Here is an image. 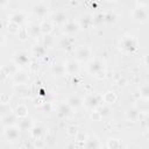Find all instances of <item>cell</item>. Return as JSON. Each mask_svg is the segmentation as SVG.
I'll return each instance as SVG.
<instances>
[{
  "label": "cell",
  "instance_id": "6da1fadb",
  "mask_svg": "<svg viewBox=\"0 0 149 149\" xmlns=\"http://www.w3.org/2000/svg\"><path fill=\"white\" fill-rule=\"evenodd\" d=\"M87 72L92 76H94L98 79H101L105 77V64L101 59L94 58L87 63Z\"/></svg>",
  "mask_w": 149,
  "mask_h": 149
},
{
  "label": "cell",
  "instance_id": "7a4b0ae2",
  "mask_svg": "<svg viewBox=\"0 0 149 149\" xmlns=\"http://www.w3.org/2000/svg\"><path fill=\"white\" fill-rule=\"evenodd\" d=\"M132 20L134 22L139 23H146L149 20V12H148V6H141L137 5L134 7L132 10Z\"/></svg>",
  "mask_w": 149,
  "mask_h": 149
},
{
  "label": "cell",
  "instance_id": "3957f363",
  "mask_svg": "<svg viewBox=\"0 0 149 149\" xmlns=\"http://www.w3.org/2000/svg\"><path fill=\"white\" fill-rule=\"evenodd\" d=\"M101 104H104L102 95L99 94V93H88L83 99V105L85 106V108H87L90 111L97 109Z\"/></svg>",
  "mask_w": 149,
  "mask_h": 149
},
{
  "label": "cell",
  "instance_id": "277c9868",
  "mask_svg": "<svg viewBox=\"0 0 149 149\" xmlns=\"http://www.w3.org/2000/svg\"><path fill=\"white\" fill-rule=\"evenodd\" d=\"M119 47L123 52H134L137 49V41L132 35H125L121 37Z\"/></svg>",
  "mask_w": 149,
  "mask_h": 149
},
{
  "label": "cell",
  "instance_id": "5b68a950",
  "mask_svg": "<svg viewBox=\"0 0 149 149\" xmlns=\"http://www.w3.org/2000/svg\"><path fill=\"white\" fill-rule=\"evenodd\" d=\"M3 135L5 139L10 142L14 143L20 139V128L17 125H12V126H6L5 130H3Z\"/></svg>",
  "mask_w": 149,
  "mask_h": 149
},
{
  "label": "cell",
  "instance_id": "8992f818",
  "mask_svg": "<svg viewBox=\"0 0 149 149\" xmlns=\"http://www.w3.org/2000/svg\"><path fill=\"white\" fill-rule=\"evenodd\" d=\"M13 62L15 65L23 68V66H27L30 64V56L27 51H23V50L15 51L13 54Z\"/></svg>",
  "mask_w": 149,
  "mask_h": 149
},
{
  "label": "cell",
  "instance_id": "52a82bcc",
  "mask_svg": "<svg viewBox=\"0 0 149 149\" xmlns=\"http://www.w3.org/2000/svg\"><path fill=\"white\" fill-rule=\"evenodd\" d=\"M91 56V49L87 45H78L74 49V58L80 62H86Z\"/></svg>",
  "mask_w": 149,
  "mask_h": 149
},
{
  "label": "cell",
  "instance_id": "ba28073f",
  "mask_svg": "<svg viewBox=\"0 0 149 149\" xmlns=\"http://www.w3.org/2000/svg\"><path fill=\"white\" fill-rule=\"evenodd\" d=\"M31 10H33V14L35 16L42 19V17H45L48 15V13H49V6L45 2H43V1H38V2H36L33 6Z\"/></svg>",
  "mask_w": 149,
  "mask_h": 149
},
{
  "label": "cell",
  "instance_id": "9c48e42d",
  "mask_svg": "<svg viewBox=\"0 0 149 149\" xmlns=\"http://www.w3.org/2000/svg\"><path fill=\"white\" fill-rule=\"evenodd\" d=\"M12 80L16 85H24L29 80V73L23 70H16L12 74Z\"/></svg>",
  "mask_w": 149,
  "mask_h": 149
},
{
  "label": "cell",
  "instance_id": "30bf717a",
  "mask_svg": "<svg viewBox=\"0 0 149 149\" xmlns=\"http://www.w3.org/2000/svg\"><path fill=\"white\" fill-rule=\"evenodd\" d=\"M64 69H65V73H66V74L74 76V74H77V72L79 71L80 65H79V62H78L76 58H71V59H68V61L65 62Z\"/></svg>",
  "mask_w": 149,
  "mask_h": 149
},
{
  "label": "cell",
  "instance_id": "8fae6325",
  "mask_svg": "<svg viewBox=\"0 0 149 149\" xmlns=\"http://www.w3.org/2000/svg\"><path fill=\"white\" fill-rule=\"evenodd\" d=\"M62 30L66 36H72L80 30V27H79V23L76 21H68L65 24H63Z\"/></svg>",
  "mask_w": 149,
  "mask_h": 149
},
{
  "label": "cell",
  "instance_id": "7c38bea8",
  "mask_svg": "<svg viewBox=\"0 0 149 149\" xmlns=\"http://www.w3.org/2000/svg\"><path fill=\"white\" fill-rule=\"evenodd\" d=\"M56 112H57V115L59 118H69L71 114H72V108L69 106V104L66 101H63L61 104L57 105V108H56Z\"/></svg>",
  "mask_w": 149,
  "mask_h": 149
},
{
  "label": "cell",
  "instance_id": "4fadbf2b",
  "mask_svg": "<svg viewBox=\"0 0 149 149\" xmlns=\"http://www.w3.org/2000/svg\"><path fill=\"white\" fill-rule=\"evenodd\" d=\"M141 114H142V113H141L135 106L128 108V109L126 111V113H125L126 119H127L128 121H132V122H137L139 120H141Z\"/></svg>",
  "mask_w": 149,
  "mask_h": 149
},
{
  "label": "cell",
  "instance_id": "5bb4252c",
  "mask_svg": "<svg viewBox=\"0 0 149 149\" xmlns=\"http://www.w3.org/2000/svg\"><path fill=\"white\" fill-rule=\"evenodd\" d=\"M68 21H69L68 15H66V13H65V12H63V10H58V12H56V13H54V14H52L51 22H52V23H55V24L63 26V24H65Z\"/></svg>",
  "mask_w": 149,
  "mask_h": 149
},
{
  "label": "cell",
  "instance_id": "9a60e30c",
  "mask_svg": "<svg viewBox=\"0 0 149 149\" xmlns=\"http://www.w3.org/2000/svg\"><path fill=\"white\" fill-rule=\"evenodd\" d=\"M66 102L69 104V106L72 108V109H76V108H79L83 106V99L76 94V93H72L70 94L68 98H66Z\"/></svg>",
  "mask_w": 149,
  "mask_h": 149
},
{
  "label": "cell",
  "instance_id": "2e32d148",
  "mask_svg": "<svg viewBox=\"0 0 149 149\" xmlns=\"http://www.w3.org/2000/svg\"><path fill=\"white\" fill-rule=\"evenodd\" d=\"M78 23H79L80 29H90L93 26L94 20H93V16L91 14H84L80 16Z\"/></svg>",
  "mask_w": 149,
  "mask_h": 149
},
{
  "label": "cell",
  "instance_id": "e0dca14e",
  "mask_svg": "<svg viewBox=\"0 0 149 149\" xmlns=\"http://www.w3.org/2000/svg\"><path fill=\"white\" fill-rule=\"evenodd\" d=\"M9 21L15 22L19 26H21L27 21V16L22 10H16V12H14V13H12L9 15Z\"/></svg>",
  "mask_w": 149,
  "mask_h": 149
},
{
  "label": "cell",
  "instance_id": "ac0fdd59",
  "mask_svg": "<svg viewBox=\"0 0 149 149\" xmlns=\"http://www.w3.org/2000/svg\"><path fill=\"white\" fill-rule=\"evenodd\" d=\"M38 26H40L41 35H44V36L50 35V34L52 33V30H54V23H52L51 21H49V20H44V21H42Z\"/></svg>",
  "mask_w": 149,
  "mask_h": 149
},
{
  "label": "cell",
  "instance_id": "d6986e66",
  "mask_svg": "<svg viewBox=\"0 0 149 149\" xmlns=\"http://www.w3.org/2000/svg\"><path fill=\"white\" fill-rule=\"evenodd\" d=\"M16 125L19 126V128H20V130H30V128L33 127V125H34V122H33V120L30 119V118H28V115L27 116H24V118H20L19 119V121L16 122Z\"/></svg>",
  "mask_w": 149,
  "mask_h": 149
},
{
  "label": "cell",
  "instance_id": "ffe728a7",
  "mask_svg": "<svg viewBox=\"0 0 149 149\" xmlns=\"http://www.w3.org/2000/svg\"><path fill=\"white\" fill-rule=\"evenodd\" d=\"M1 119V125L3 126V127H6V126H12V125H16V122H17V116H16V114L15 113H13V112H10L9 114H7V115H5V116H2V118H0Z\"/></svg>",
  "mask_w": 149,
  "mask_h": 149
},
{
  "label": "cell",
  "instance_id": "44dd1931",
  "mask_svg": "<svg viewBox=\"0 0 149 149\" xmlns=\"http://www.w3.org/2000/svg\"><path fill=\"white\" fill-rule=\"evenodd\" d=\"M134 106H135L141 113H143V114H147L148 111H149V102H148V99H144V98H140V99L135 102Z\"/></svg>",
  "mask_w": 149,
  "mask_h": 149
},
{
  "label": "cell",
  "instance_id": "7402d4cb",
  "mask_svg": "<svg viewBox=\"0 0 149 149\" xmlns=\"http://www.w3.org/2000/svg\"><path fill=\"white\" fill-rule=\"evenodd\" d=\"M30 135L31 137L35 139H42V136L44 135V128L41 125H33V127L30 128Z\"/></svg>",
  "mask_w": 149,
  "mask_h": 149
},
{
  "label": "cell",
  "instance_id": "603a6c76",
  "mask_svg": "<svg viewBox=\"0 0 149 149\" xmlns=\"http://www.w3.org/2000/svg\"><path fill=\"white\" fill-rule=\"evenodd\" d=\"M83 146L85 148H100L102 144L99 142V140L95 136H87V139L84 141Z\"/></svg>",
  "mask_w": 149,
  "mask_h": 149
},
{
  "label": "cell",
  "instance_id": "cb8c5ba5",
  "mask_svg": "<svg viewBox=\"0 0 149 149\" xmlns=\"http://www.w3.org/2000/svg\"><path fill=\"white\" fill-rule=\"evenodd\" d=\"M118 19H119V16H118V14L114 10H108L107 13L104 14V22L107 23V24L115 23L118 21Z\"/></svg>",
  "mask_w": 149,
  "mask_h": 149
},
{
  "label": "cell",
  "instance_id": "d4e9b609",
  "mask_svg": "<svg viewBox=\"0 0 149 149\" xmlns=\"http://www.w3.org/2000/svg\"><path fill=\"white\" fill-rule=\"evenodd\" d=\"M27 33H28V36L30 37H38L41 35V31H40V26L37 23H30L27 28Z\"/></svg>",
  "mask_w": 149,
  "mask_h": 149
},
{
  "label": "cell",
  "instance_id": "484cf974",
  "mask_svg": "<svg viewBox=\"0 0 149 149\" xmlns=\"http://www.w3.org/2000/svg\"><path fill=\"white\" fill-rule=\"evenodd\" d=\"M101 95H102V101H104V104L112 105V104H114V102L116 101V94H115V92H113V91H107V92H105V93L101 94Z\"/></svg>",
  "mask_w": 149,
  "mask_h": 149
},
{
  "label": "cell",
  "instance_id": "4316f807",
  "mask_svg": "<svg viewBox=\"0 0 149 149\" xmlns=\"http://www.w3.org/2000/svg\"><path fill=\"white\" fill-rule=\"evenodd\" d=\"M58 47L63 50H69L72 49V40L70 38V36H64L58 41Z\"/></svg>",
  "mask_w": 149,
  "mask_h": 149
},
{
  "label": "cell",
  "instance_id": "83f0119b",
  "mask_svg": "<svg viewBox=\"0 0 149 149\" xmlns=\"http://www.w3.org/2000/svg\"><path fill=\"white\" fill-rule=\"evenodd\" d=\"M50 72L51 74H54L55 77H62L65 74V69H64V65L62 64H55L50 68Z\"/></svg>",
  "mask_w": 149,
  "mask_h": 149
},
{
  "label": "cell",
  "instance_id": "f1b7e54d",
  "mask_svg": "<svg viewBox=\"0 0 149 149\" xmlns=\"http://www.w3.org/2000/svg\"><path fill=\"white\" fill-rule=\"evenodd\" d=\"M28 112H29L28 107H27L26 105H23V104H20V105H17V107H16V109H15L14 113H15L16 116L20 119V118L27 116V115H28Z\"/></svg>",
  "mask_w": 149,
  "mask_h": 149
},
{
  "label": "cell",
  "instance_id": "f546056e",
  "mask_svg": "<svg viewBox=\"0 0 149 149\" xmlns=\"http://www.w3.org/2000/svg\"><path fill=\"white\" fill-rule=\"evenodd\" d=\"M10 112H13V109L9 102H0V118L9 114Z\"/></svg>",
  "mask_w": 149,
  "mask_h": 149
},
{
  "label": "cell",
  "instance_id": "4dcf8cb0",
  "mask_svg": "<svg viewBox=\"0 0 149 149\" xmlns=\"http://www.w3.org/2000/svg\"><path fill=\"white\" fill-rule=\"evenodd\" d=\"M97 109H98V112L100 113L101 118H104V116H108V115L111 114V112H112L109 105H107V104H101Z\"/></svg>",
  "mask_w": 149,
  "mask_h": 149
},
{
  "label": "cell",
  "instance_id": "1f68e13d",
  "mask_svg": "<svg viewBox=\"0 0 149 149\" xmlns=\"http://www.w3.org/2000/svg\"><path fill=\"white\" fill-rule=\"evenodd\" d=\"M31 52H33V56H35V57H42L45 54V47L44 45H40V44L35 45V47H33Z\"/></svg>",
  "mask_w": 149,
  "mask_h": 149
},
{
  "label": "cell",
  "instance_id": "d6a6232c",
  "mask_svg": "<svg viewBox=\"0 0 149 149\" xmlns=\"http://www.w3.org/2000/svg\"><path fill=\"white\" fill-rule=\"evenodd\" d=\"M106 147L107 148H112V149H118V148H121L122 147V143L119 139H109L106 143Z\"/></svg>",
  "mask_w": 149,
  "mask_h": 149
},
{
  "label": "cell",
  "instance_id": "836d02e7",
  "mask_svg": "<svg viewBox=\"0 0 149 149\" xmlns=\"http://www.w3.org/2000/svg\"><path fill=\"white\" fill-rule=\"evenodd\" d=\"M21 26H19L17 23H15V22H12V21H8V23H7V30L10 33V34H17L19 31H20V28Z\"/></svg>",
  "mask_w": 149,
  "mask_h": 149
},
{
  "label": "cell",
  "instance_id": "e575fe53",
  "mask_svg": "<svg viewBox=\"0 0 149 149\" xmlns=\"http://www.w3.org/2000/svg\"><path fill=\"white\" fill-rule=\"evenodd\" d=\"M140 98H144V99L149 98V85L148 84H143L140 87Z\"/></svg>",
  "mask_w": 149,
  "mask_h": 149
},
{
  "label": "cell",
  "instance_id": "d590c367",
  "mask_svg": "<svg viewBox=\"0 0 149 149\" xmlns=\"http://www.w3.org/2000/svg\"><path fill=\"white\" fill-rule=\"evenodd\" d=\"M74 137H76V141L77 142H83L84 143V141L87 139V134L84 133V132H79L78 130V133L74 135Z\"/></svg>",
  "mask_w": 149,
  "mask_h": 149
},
{
  "label": "cell",
  "instance_id": "8d00e7d4",
  "mask_svg": "<svg viewBox=\"0 0 149 149\" xmlns=\"http://www.w3.org/2000/svg\"><path fill=\"white\" fill-rule=\"evenodd\" d=\"M33 147H35V148H37V149H40V148H44V147H45V142H44L42 139H35V140H34V144H33Z\"/></svg>",
  "mask_w": 149,
  "mask_h": 149
},
{
  "label": "cell",
  "instance_id": "74e56055",
  "mask_svg": "<svg viewBox=\"0 0 149 149\" xmlns=\"http://www.w3.org/2000/svg\"><path fill=\"white\" fill-rule=\"evenodd\" d=\"M90 118H91V120H93V121H99V120L101 119V115H100V113L98 112V109H93V111L91 112Z\"/></svg>",
  "mask_w": 149,
  "mask_h": 149
},
{
  "label": "cell",
  "instance_id": "f35d334b",
  "mask_svg": "<svg viewBox=\"0 0 149 149\" xmlns=\"http://www.w3.org/2000/svg\"><path fill=\"white\" fill-rule=\"evenodd\" d=\"M66 133H68V135H70V136H74V135L78 133V128H77L76 126H69Z\"/></svg>",
  "mask_w": 149,
  "mask_h": 149
},
{
  "label": "cell",
  "instance_id": "ab89813d",
  "mask_svg": "<svg viewBox=\"0 0 149 149\" xmlns=\"http://www.w3.org/2000/svg\"><path fill=\"white\" fill-rule=\"evenodd\" d=\"M10 97L7 93H0V102H9Z\"/></svg>",
  "mask_w": 149,
  "mask_h": 149
},
{
  "label": "cell",
  "instance_id": "60d3db41",
  "mask_svg": "<svg viewBox=\"0 0 149 149\" xmlns=\"http://www.w3.org/2000/svg\"><path fill=\"white\" fill-rule=\"evenodd\" d=\"M148 2L149 0H137V5H141V6H148Z\"/></svg>",
  "mask_w": 149,
  "mask_h": 149
},
{
  "label": "cell",
  "instance_id": "b9f144b4",
  "mask_svg": "<svg viewBox=\"0 0 149 149\" xmlns=\"http://www.w3.org/2000/svg\"><path fill=\"white\" fill-rule=\"evenodd\" d=\"M5 40H6V38H5V35H3L2 33H0V47L5 43Z\"/></svg>",
  "mask_w": 149,
  "mask_h": 149
},
{
  "label": "cell",
  "instance_id": "7bdbcfd3",
  "mask_svg": "<svg viewBox=\"0 0 149 149\" xmlns=\"http://www.w3.org/2000/svg\"><path fill=\"white\" fill-rule=\"evenodd\" d=\"M125 83H126V79L122 78V79H120V80L118 81V85H119V86H125Z\"/></svg>",
  "mask_w": 149,
  "mask_h": 149
},
{
  "label": "cell",
  "instance_id": "ee69618b",
  "mask_svg": "<svg viewBox=\"0 0 149 149\" xmlns=\"http://www.w3.org/2000/svg\"><path fill=\"white\" fill-rule=\"evenodd\" d=\"M8 3V0H0V7H3Z\"/></svg>",
  "mask_w": 149,
  "mask_h": 149
},
{
  "label": "cell",
  "instance_id": "f6af8a7d",
  "mask_svg": "<svg viewBox=\"0 0 149 149\" xmlns=\"http://www.w3.org/2000/svg\"><path fill=\"white\" fill-rule=\"evenodd\" d=\"M107 1H116V0H107Z\"/></svg>",
  "mask_w": 149,
  "mask_h": 149
}]
</instances>
